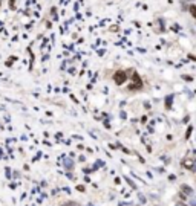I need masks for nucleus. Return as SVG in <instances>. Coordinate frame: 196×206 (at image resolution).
<instances>
[{"instance_id":"3","label":"nucleus","mask_w":196,"mask_h":206,"mask_svg":"<svg viewBox=\"0 0 196 206\" xmlns=\"http://www.w3.org/2000/svg\"><path fill=\"white\" fill-rule=\"evenodd\" d=\"M182 191H184V192H186V194H187V196H190V197H192V196H193V189H192V188H190V186H187V185H184V186H182Z\"/></svg>"},{"instance_id":"2","label":"nucleus","mask_w":196,"mask_h":206,"mask_svg":"<svg viewBox=\"0 0 196 206\" xmlns=\"http://www.w3.org/2000/svg\"><path fill=\"white\" fill-rule=\"evenodd\" d=\"M132 79H133V83L130 84L129 90H139L141 87H143V81H141L139 75H138L137 72H133V73H132Z\"/></svg>"},{"instance_id":"4","label":"nucleus","mask_w":196,"mask_h":206,"mask_svg":"<svg viewBox=\"0 0 196 206\" xmlns=\"http://www.w3.org/2000/svg\"><path fill=\"white\" fill-rule=\"evenodd\" d=\"M61 206H81V205H80V203H77V202H72V200H69V202L61 203Z\"/></svg>"},{"instance_id":"5","label":"nucleus","mask_w":196,"mask_h":206,"mask_svg":"<svg viewBox=\"0 0 196 206\" xmlns=\"http://www.w3.org/2000/svg\"><path fill=\"white\" fill-rule=\"evenodd\" d=\"M190 14H192L193 17L196 15V8H195V5H192V6H190Z\"/></svg>"},{"instance_id":"8","label":"nucleus","mask_w":196,"mask_h":206,"mask_svg":"<svg viewBox=\"0 0 196 206\" xmlns=\"http://www.w3.org/2000/svg\"><path fill=\"white\" fill-rule=\"evenodd\" d=\"M0 6H2V3H0Z\"/></svg>"},{"instance_id":"7","label":"nucleus","mask_w":196,"mask_h":206,"mask_svg":"<svg viewBox=\"0 0 196 206\" xmlns=\"http://www.w3.org/2000/svg\"><path fill=\"white\" fill-rule=\"evenodd\" d=\"M88 206H92V205H88Z\"/></svg>"},{"instance_id":"1","label":"nucleus","mask_w":196,"mask_h":206,"mask_svg":"<svg viewBox=\"0 0 196 206\" xmlns=\"http://www.w3.org/2000/svg\"><path fill=\"white\" fill-rule=\"evenodd\" d=\"M126 81H127L126 70H117V72L113 73V83H115L117 86H123Z\"/></svg>"},{"instance_id":"6","label":"nucleus","mask_w":196,"mask_h":206,"mask_svg":"<svg viewBox=\"0 0 196 206\" xmlns=\"http://www.w3.org/2000/svg\"><path fill=\"white\" fill-rule=\"evenodd\" d=\"M77 189H78V191H81V192H83V191H84V186H83V185H78V186H77Z\"/></svg>"}]
</instances>
